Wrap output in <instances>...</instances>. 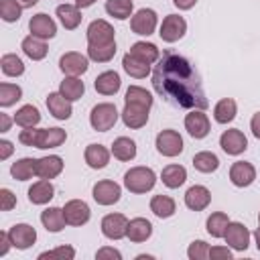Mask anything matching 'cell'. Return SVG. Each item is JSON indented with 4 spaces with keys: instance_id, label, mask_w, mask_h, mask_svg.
Segmentation results:
<instances>
[{
    "instance_id": "ffe728a7",
    "label": "cell",
    "mask_w": 260,
    "mask_h": 260,
    "mask_svg": "<svg viewBox=\"0 0 260 260\" xmlns=\"http://www.w3.org/2000/svg\"><path fill=\"white\" fill-rule=\"evenodd\" d=\"M47 108H49V112H51L57 120H67V118H71V114H73L71 102H69L61 91H53V93L47 95Z\"/></svg>"
},
{
    "instance_id": "f1b7e54d",
    "label": "cell",
    "mask_w": 260,
    "mask_h": 260,
    "mask_svg": "<svg viewBox=\"0 0 260 260\" xmlns=\"http://www.w3.org/2000/svg\"><path fill=\"white\" fill-rule=\"evenodd\" d=\"M22 51H24V55L28 59L41 61V59L47 57V43H45V39H39L35 35H28V37L22 39Z\"/></svg>"
},
{
    "instance_id": "7402d4cb",
    "label": "cell",
    "mask_w": 260,
    "mask_h": 260,
    "mask_svg": "<svg viewBox=\"0 0 260 260\" xmlns=\"http://www.w3.org/2000/svg\"><path fill=\"white\" fill-rule=\"evenodd\" d=\"M63 171V158L57 154H49L43 158H37V177L39 179H55Z\"/></svg>"
},
{
    "instance_id": "7dc6e473",
    "label": "cell",
    "mask_w": 260,
    "mask_h": 260,
    "mask_svg": "<svg viewBox=\"0 0 260 260\" xmlns=\"http://www.w3.org/2000/svg\"><path fill=\"white\" fill-rule=\"evenodd\" d=\"M47 258H63V260H73L75 258V250L71 246H57L55 250L43 252L39 254V260H47Z\"/></svg>"
},
{
    "instance_id": "f907efd6",
    "label": "cell",
    "mask_w": 260,
    "mask_h": 260,
    "mask_svg": "<svg viewBox=\"0 0 260 260\" xmlns=\"http://www.w3.org/2000/svg\"><path fill=\"white\" fill-rule=\"evenodd\" d=\"M95 258L98 260H104V258H110V260H122V254L118 252V250H114V248H100L98 252H95Z\"/></svg>"
},
{
    "instance_id": "680465c9",
    "label": "cell",
    "mask_w": 260,
    "mask_h": 260,
    "mask_svg": "<svg viewBox=\"0 0 260 260\" xmlns=\"http://www.w3.org/2000/svg\"><path fill=\"white\" fill-rule=\"evenodd\" d=\"M95 0H75V6L77 8H87V6H91Z\"/></svg>"
},
{
    "instance_id": "60d3db41",
    "label": "cell",
    "mask_w": 260,
    "mask_h": 260,
    "mask_svg": "<svg viewBox=\"0 0 260 260\" xmlns=\"http://www.w3.org/2000/svg\"><path fill=\"white\" fill-rule=\"evenodd\" d=\"M132 0H108L106 2V12L118 20H126L132 16Z\"/></svg>"
},
{
    "instance_id": "ab89813d",
    "label": "cell",
    "mask_w": 260,
    "mask_h": 260,
    "mask_svg": "<svg viewBox=\"0 0 260 260\" xmlns=\"http://www.w3.org/2000/svg\"><path fill=\"white\" fill-rule=\"evenodd\" d=\"M193 167L199 173H213L219 167V158L213 152H209V150H201V152H197L193 156Z\"/></svg>"
},
{
    "instance_id": "30bf717a",
    "label": "cell",
    "mask_w": 260,
    "mask_h": 260,
    "mask_svg": "<svg viewBox=\"0 0 260 260\" xmlns=\"http://www.w3.org/2000/svg\"><path fill=\"white\" fill-rule=\"evenodd\" d=\"M91 193H93L95 203H100V205H114V203L120 201L122 189H120L118 183L104 179V181H98V183L93 185V191H91Z\"/></svg>"
},
{
    "instance_id": "8d00e7d4",
    "label": "cell",
    "mask_w": 260,
    "mask_h": 260,
    "mask_svg": "<svg viewBox=\"0 0 260 260\" xmlns=\"http://www.w3.org/2000/svg\"><path fill=\"white\" fill-rule=\"evenodd\" d=\"M14 124H18L20 128H32V126H37L39 122H41V114H39V110L32 106V104H26V106H22L16 114H14Z\"/></svg>"
},
{
    "instance_id": "6f0895ef",
    "label": "cell",
    "mask_w": 260,
    "mask_h": 260,
    "mask_svg": "<svg viewBox=\"0 0 260 260\" xmlns=\"http://www.w3.org/2000/svg\"><path fill=\"white\" fill-rule=\"evenodd\" d=\"M12 122H14V120H10L8 114H0V132H8Z\"/></svg>"
},
{
    "instance_id": "4dcf8cb0",
    "label": "cell",
    "mask_w": 260,
    "mask_h": 260,
    "mask_svg": "<svg viewBox=\"0 0 260 260\" xmlns=\"http://www.w3.org/2000/svg\"><path fill=\"white\" fill-rule=\"evenodd\" d=\"M130 53H132L136 59H140V61H144V63H148V65L156 63L158 57H160L156 45L146 43V41H138V43H134V45L130 47Z\"/></svg>"
},
{
    "instance_id": "52a82bcc",
    "label": "cell",
    "mask_w": 260,
    "mask_h": 260,
    "mask_svg": "<svg viewBox=\"0 0 260 260\" xmlns=\"http://www.w3.org/2000/svg\"><path fill=\"white\" fill-rule=\"evenodd\" d=\"M187 32V22H185V18L183 16H179V14H169V16H165L162 18V24H160V39L165 41V43H175V41H179L183 35Z\"/></svg>"
},
{
    "instance_id": "1f68e13d",
    "label": "cell",
    "mask_w": 260,
    "mask_h": 260,
    "mask_svg": "<svg viewBox=\"0 0 260 260\" xmlns=\"http://www.w3.org/2000/svg\"><path fill=\"white\" fill-rule=\"evenodd\" d=\"M122 67H124V71H126L130 77H136V79H142V77H146V75L150 73V65L144 63V61H140V59H136L130 51L124 55Z\"/></svg>"
},
{
    "instance_id": "681fc988",
    "label": "cell",
    "mask_w": 260,
    "mask_h": 260,
    "mask_svg": "<svg viewBox=\"0 0 260 260\" xmlns=\"http://www.w3.org/2000/svg\"><path fill=\"white\" fill-rule=\"evenodd\" d=\"M16 205V197L10 189H0V209L2 211H10Z\"/></svg>"
},
{
    "instance_id": "8992f818",
    "label": "cell",
    "mask_w": 260,
    "mask_h": 260,
    "mask_svg": "<svg viewBox=\"0 0 260 260\" xmlns=\"http://www.w3.org/2000/svg\"><path fill=\"white\" fill-rule=\"evenodd\" d=\"M156 22H158V18H156V12H154L152 8H140V10L130 18V28H132V32H136V35L148 37V35L154 32Z\"/></svg>"
},
{
    "instance_id": "484cf974",
    "label": "cell",
    "mask_w": 260,
    "mask_h": 260,
    "mask_svg": "<svg viewBox=\"0 0 260 260\" xmlns=\"http://www.w3.org/2000/svg\"><path fill=\"white\" fill-rule=\"evenodd\" d=\"M83 158L87 162V167L91 169H104L110 162V150L102 144H89L83 152Z\"/></svg>"
},
{
    "instance_id": "7bdbcfd3",
    "label": "cell",
    "mask_w": 260,
    "mask_h": 260,
    "mask_svg": "<svg viewBox=\"0 0 260 260\" xmlns=\"http://www.w3.org/2000/svg\"><path fill=\"white\" fill-rule=\"evenodd\" d=\"M126 104H136V106H144V108H150L152 106V95L150 91H146L144 87L140 85H130L126 89Z\"/></svg>"
},
{
    "instance_id": "f546056e",
    "label": "cell",
    "mask_w": 260,
    "mask_h": 260,
    "mask_svg": "<svg viewBox=\"0 0 260 260\" xmlns=\"http://www.w3.org/2000/svg\"><path fill=\"white\" fill-rule=\"evenodd\" d=\"M160 179L169 189H177L187 181V171L181 165H167L160 173Z\"/></svg>"
},
{
    "instance_id": "91938a15",
    "label": "cell",
    "mask_w": 260,
    "mask_h": 260,
    "mask_svg": "<svg viewBox=\"0 0 260 260\" xmlns=\"http://www.w3.org/2000/svg\"><path fill=\"white\" fill-rule=\"evenodd\" d=\"M16 2H18L22 8H32V6H35L39 0H16Z\"/></svg>"
},
{
    "instance_id": "5b68a950",
    "label": "cell",
    "mask_w": 260,
    "mask_h": 260,
    "mask_svg": "<svg viewBox=\"0 0 260 260\" xmlns=\"http://www.w3.org/2000/svg\"><path fill=\"white\" fill-rule=\"evenodd\" d=\"M114 26L108 22V20H91L89 26H87V45L91 47H106V45H114Z\"/></svg>"
},
{
    "instance_id": "c3c4849f",
    "label": "cell",
    "mask_w": 260,
    "mask_h": 260,
    "mask_svg": "<svg viewBox=\"0 0 260 260\" xmlns=\"http://www.w3.org/2000/svg\"><path fill=\"white\" fill-rule=\"evenodd\" d=\"M187 256L191 260H205V258H209V246L203 240H195V242H191Z\"/></svg>"
},
{
    "instance_id": "277c9868",
    "label": "cell",
    "mask_w": 260,
    "mask_h": 260,
    "mask_svg": "<svg viewBox=\"0 0 260 260\" xmlns=\"http://www.w3.org/2000/svg\"><path fill=\"white\" fill-rule=\"evenodd\" d=\"M118 116H120V114H118L116 106L110 104V102H104V104L93 106V110H91V114H89V124H91V128L98 130V132H108V130L118 122Z\"/></svg>"
},
{
    "instance_id": "603a6c76",
    "label": "cell",
    "mask_w": 260,
    "mask_h": 260,
    "mask_svg": "<svg viewBox=\"0 0 260 260\" xmlns=\"http://www.w3.org/2000/svg\"><path fill=\"white\" fill-rule=\"evenodd\" d=\"M150 236H152V223H150L148 219H144V217H134V219L128 221L126 238H128L130 242L140 244V242H146Z\"/></svg>"
},
{
    "instance_id": "f6af8a7d",
    "label": "cell",
    "mask_w": 260,
    "mask_h": 260,
    "mask_svg": "<svg viewBox=\"0 0 260 260\" xmlns=\"http://www.w3.org/2000/svg\"><path fill=\"white\" fill-rule=\"evenodd\" d=\"M22 14V6L16 0H0V16L4 22H16Z\"/></svg>"
},
{
    "instance_id": "d6a6232c",
    "label": "cell",
    "mask_w": 260,
    "mask_h": 260,
    "mask_svg": "<svg viewBox=\"0 0 260 260\" xmlns=\"http://www.w3.org/2000/svg\"><path fill=\"white\" fill-rule=\"evenodd\" d=\"M236 114H238V106H236V102H234L232 98H223V100H219V102L213 106V118H215V122H219V124L232 122V120L236 118Z\"/></svg>"
},
{
    "instance_id": "cb8c5ba5",
    "label": "cell",
    "mask_w": 260,
    "mask_h": 260,
    "mask_svg": "<svg viewBox=\"0 0 260 260\" xmlns=\"http://www.w3.org/2000/svg\"><path fill=\"white\" fill-rule=\"evenodd\" d=\"M120 85H122V79H120V75L116 71H104L93 81L95 91L102 93V95H114V93H118Z\"/></svg>"
},
{
    "instance_id": "94428289",
    "label": "cell",
    "mask_w": 260,
    "mask_h": 260,
    "mask_svg": "<svg viewBox=\"0 0 260 260\" xmlns=\"http://www.w3.org/2000/svg\"><path fill=\"white\" fill-rule=\"evenodd\" d=\"M254 240H256V248H258V252H260V228L254 232Z\"/></svg>"
},
{
    "instance_id": "9f6ffc18",
    "label": "cell",
    "mask_w": 260,
    "mask_h": 260,
    "mask_svg": "<svg viewBox=\"0 0 260 260\" xmlns=\"http://www.w3.org/2000/svg\"><path fill=\"white\" fill-rule=\"evenodd\" d=\"M195 2H197V0H173V4H175L179 10H189V8L195 6Z\"/></svg>"
},
{
    "instance_id": "83f0119b",
    "label": "cell",
    "mask_w": 260,
    "mask_h": 260,
    "mask_svg": "<svg viewBox=\"0 0 260 260\" xmlns=\"http://www.w3.org/2000/svg\"><path fill=\"white\" fill-rule=\"evenodd\" d=\"M57 16H59L61 24L67 30H73L81 24V8H77L75 4H59L57 6Z\"/></svg>"
},
{
    "instance_id": "4316f807",
    "label": "cell",
    "mask_w": 260,
    "mask_h": 260,
    "mask_svg": "<svg viewBox=\"0 0 260 260\" xmlns=\"http://www.w3.org/2000/svg\"><path fill=\"white\" fill-rule=\"evenodd\" d=\"M41 221H43L45 230L51 232V234L61 232V230L65 228V223H67V221H65V213H63L61 207H47V209L41 213Z\"/></svg>"
},
{
    "instance_id": "7a4b0ae2",
    "label": "cell",
    "mask_w": 260,
    "mask_h": 260,
    "mask_svg": "<svg viewBox=\"0 0 260 260\" xmlns=\"http://www.w3.org/2000/svg\"><path fill=\"white\" fill-rule=\"evenodd\" d=\"M18 140L35 148H57L67 140L65 130L61 128H24L18 134Z\"/></svg>"
},
{
    "instance_id": "7c38bea8",
    "label": "cell",
    "mask_w": 260,
    "mask_h": 260,
    "mask_svg": "<svg viewBox=\"0 0 260 260\" xmlns=\"http://www.w3.org/2000/svg\"><path fill=\"white\" fill-rule=\"evenodd\" d=\"M87 67H89V57H85V55H81V53H75V51L65 53V55L59 59V69H61L65 75L77 77V75L85 73Z\"/></svg>"
},
{
    "instance_id": "e0dca14e",
    "label": "cell",
    "mask_w": 260,
    "mask_h": 260,
    "mask_svg": "<svg viewBox=\"0 0 260 260\" xmlns=\"http://www.w3.org/2000/svg\"><path fill=\"white\" fill-rule=\"evenodd\" d=\"M8 234H10L12 246L18 248V250H26L37 242V232L28 223H16V225H12L8 230Z\"/></svg>"
},
{
    "instance_id": "836d02e7",
    "label": "cell",
    "mask_w": 260,
    "mask_h": 260,
    "mask_svg": "<svg viewBox=\"0 0 260 260\" xmlns=\"http://www.w3.org/2000/svg\"><path fill=\"white\" fill-rule=\"evenodd\" d=\"M150 211H152L156 217H160V219L171 217V215L177 211L175 199L169 197V195H154V197L150 199Z\"/></svg>"
},
{
    "instance_id": "74e56055",
    "label": "cell",
    "mask_w": 260,
    "mask_h": 260,
    "mask_svg": "<svg viewBox=\"0 0 260 260\" xmlns=\"http://www.w3.org/2000/svg\"><path fill=\"white\" fill-rule=\"evenodd\" d=\"M112 154L118 160H132L136 156V142L130 140V138H126V136H120L112 144Z\"/></svg>"
},
{
    "instance_id": "6125c7cd",
    "label": "cell",
    "mask_w": 260,
    "mask_h": 260,
    "mask_svg": "<svg viewBox=\"0 0 260 260\" xmlns=\"http://www.w3.org/2000/svg\"><path fill=\"white\" fill-rule=\"evenodd\" d=\"M258 225H260V213H258Z\"/></svg>"
},
{
    "instance_id": "f5cc1de1",
    "label": "cell",
    "mask_w": 260,
    "mask_h": 260,
    "mask_svg": "<svg viewBox=\"0 0 260 260\" xmlns=\"http://www.w3.org/2000/svg\"><path fill=\"white\" fill-rule=\"evenodd\" d=\"M12 246V240H10V234L8 232H0V256H6L8 250Z\"/></svg>"
},
{
    "instance_id": "5bb4252c",
    "label": "cell",
    "mask_w": 260,
    "mask_h": 260,
    "mask_svg": "<svg viewBox=\"0 0 260 260\" xmlns=\"http://www.w3.org/2000/svg\"><path fill=\"white\" fill-rule=\"evenodd\" d=\"M185 128L193 138H205L209 134V118L203 110H191L185 116Z\"/></svg>"
},
{
    "instance_id": "db71d44e",
    "label": "cell",
    "mask_w": 260,
    "mask_h": 260,
    "mask_svg": "<svg viewBox=\"0 0 260 260\" xmlns=\"http://www.w3.org/2000/svg\"><path fill=\"white\" fill-rule=\"evenodd\" d=\"M12 150H14V146L10 140H0V160H6L12 154Z\"/></svg>"
},
{
    "instance_id": "11a10c76",
    "label": "cell",
    "mask_w": 260,
    "mask_h": 260,
    "mask_svg": "<svg viewBox=\"0 0 260 260\" xmlns=\"http://www.w3.org/2000/svg\"><path fill=\"white\" fill-rule=\"evenodd\" d=\"M250 130H252V134L260 140V112L252 116V120H250Z\"/></svg>"
},
{
    "instance_id": "816d5d0a",
    "label": "cell",
    "mask_w": 260,
    "mask_h": 260,
    "mask_svg": "<svg viewBox=\"0 0 260 260\" xmlns=\"http://www.w3.org/2000/svg\"><path fill=\"white\" fill-rule=\"evenodd\" d=\"M209 258H221V260H232V252L225 246H213L209 248Z\"/></svg>"
},
{
    "instance_id": "9c48e42d",
    "label": "cell",
    "mask_w": 260,
    "mask_h": 260,
    "mask_svg": "<svg viewBox=\"0 0 260 260\" xmlns=\"http://www.w3.org/2000/svg\"><path fill=\"white\" fill-rule=\"evenodd\" d=\"M223 240L230 248L238 250V252H244L248 246H250V232L244 223L240 221H230L228 223V230L223 234Z\"/></svg>"
},
{
    "instance_id": "d4e9b609",
    "label": "cell",
    "mask_w": 260,
    "mask_h": 260,
    "mask_svg": "<svg viewBox=\"0 0 260 260\" xmlns=\"http://www.w3.org/2000/svg\"><path fill=\"white\" fill-rule=\"evenodd\" d=\"M55 195V189L51 185L49 179H41L37 183H32V187L28 189V201L35 203V205H45L53 199Z\"/></svg>"
},
{
    "instance_id": "b9f144b4",
    "label": "cell",
    "mask_w": 260,
    "mask_h": 260,
    "mask_svg": "<svg viewBox=\"0 0 260 260\" xmlns=\"http://www.w3.org/2000/svg\"><path fill=\"white\" fill-rule=\"evenodd\" d=\"M228 223H230V217L223 211H215L207 217V234L213 236V238H223V234L228 230Z\"/></svg>"
},
{
    "instance_id": "bcb514c9",
    "label": "cell",
    "mask_w": 260,
    "mask_h": 260,
    "mask_svg": "<svg viewBox=\"0 0 260 260\" xmlns=\"http://www.w3.org/2000/svg\"><path fill=\"white\" fill-rule=\"evenodd\" d=\"M116 55V43L114 45H106V47H91L87 45V57L95 63H108L112 57Z\"/></svg>"
},
{
    "instance_id": "4fadbf2b",
    "label": "cell",
    "mask_w": 260,
    "mask_h": 260,
    "mask_svg": "<svg viewBox=\"0 0 260 260\" xmlns=\"http://www.w3.org/2000/svg\"><path fill=\"white\" fill-rule=\"evenodd\" d=\"M128 230V219L122 213H108L102 219V234L110 240H122Z\"/></svg>"
},
{
    "instance_id": "ba28073f",
    "label": "cell",
    "mask_w": 260,
    "mask_h": 260,
    "mask_svg": "<svg viewBox=\"0 0 260 260\" xmlns=\"http://www.w3.org/2000/svg\"><path fill=\"white\" fill-rule=\"evenodd\" d=\"M156 150L162 156H177L183 152V138L177 130H162L156 136Z\"/></svg>"
},
{
    "instance_id": "8fae6325",
    "label": "cell",
    "mask_w": 260,
    "mask_h": 260,
    "mask_svg": "<svg viewBox=\"0 0 260 260\" xmlns=\"http://www.w3.org/2000/svg\"><path fill=\"white\" fill-rule=\"evenodd\" d=\"M63 213H65V221L69 225H83L89 221V205L83 201V199H71L65 203L63 207Z\"/></svg>"
},
{
    "instance_id": "f35d334b",
    "label": "cell",
    "mask_w": 260,
    "mask_h": 260,
    "mask_svg": "<svg viewBox=\"0 0 260 260\" xmlns=\"http://www.w3.org/2000/svg\"><path fill=\"white\" fill-rule=\"evenodd\" d=\"M0 67H2V73L8 75V77H18V75L24 73V63H22V59H20L18 55H14V53L2 55Z\"/></svg>"
},
{
    "instance_id": "9a60e30c",
    "label": "cell",
    "mask_w": 260,
    "mask_h": 260,
    "mask_svg": "<svg viewBox=\"0 0 260 260\" xmlns=\"http://www.w3.org/2000/svg\"><path fill=\"white\" fill-rule=\"evenodd\" d=\"M219 146L223 148V152L228 154H242L246 148H248V140L244 136L242 130L238 128H232V130H225L221 136H219Z\"/></svg>"
},
{
    "instance_id": "d6986e66",
    "label": "cell",
    "mask_w": 260,
    "mask_h": 260,
    "mask_svg": "<svg viewBox=\"0 0 260 260\" xmlns=\"http://www.w3.org/2000/svg\"><path fill=\"white\" fill-rule=\"evenodd\" d=\"M209 203H211V193H209L207 187L193 185V187L187 189V193H185V205L191 211H203Z\"/></svg>"
},
{
    "instance_id": "ee69618b",
    "label": "cell",
    "mask_w": 260,
    "mask_h": 260,
    "mask_svg": "<svg viewBox=\"0 0 260 260\" xmlns=\"http://www.w3.org/2000/svg\"><path fill=\"white\" fill-rule=\"evenodd\" d=\"M22 98V89L16 83H0V106L8 108L12 104H16Z\"/></svg>"
},
{
    "instance_id": "e575fe53",
    "label": "cell",
    "mask_w": 260,
    "mask_h": 260,
    "mask_svg": "<svg viewBox=\"0 0 260 260\" xmlns=\"http://www.w3.org/2000/svg\"><path fill=\"white\" fill-rule=\"evenodd\" d=\"M59 91L69 100V102H75V100H81L83 91H85V85L79 77H73V75H67L61 85H59Z\"/></svg>"
},
{
    "instance_id": "ac0fdd59",
    "label": "cell",
    "mask_w": 260,
    "mask_h": 260,
    "mask_svg": "<svg viewBox=\"0 0 260 260\" xmlns=\"http://www.w3.org/2000/svg\"><path fill=\"white\" fill-rule=\"evenodd\" d=\"M256 179V169L254 165L246 162V160H238L230 167V181L236 185V187H248L252 185Z\"/></svg>"
},
{
    "instance_id": "6da1fadb",
    "label": "cell",
    "mask_w": 260,
    "mask_h": 260,
    "mask_svg": "<svg viewBox=\"0 0 260 260\" xmlns=\"http://www.w3.org/2000/svg\"><path fill=\"white\" fill-rule=\"evenodd\" d=\"M152 85L158 95L175 108L205 110L209 106L201 79L193 65L173 51H165L152 73Z\"/></svg>"
},
{
    "instance_id": "44dd1931",
    "label": "cell",
    "mask_w": 260,
    "mask_h": 260,
    "mask_svg": "<svg viewBox=\"0 0 260 260\" xmlns=\"http://www.w3.org/2000/svg\"><path fill=\"white\" fill-rule=\"evenodd\" d=\"M148 110L150 108H144V106H136V104H126L124 110H122V122L128 126V128H142L146 122H148Z\"/></svg>"
},
{
    "instance_id": "d590c367",
    "label": "cell",
    "mask_w": 260,
    "mask_h": 260,
    "mask_svg": "<svg viewBox=\"0 0 260 260\" xmlns=\"http://www.w3.org/2000/svg\"><path fill=\"white\" fill-rule=\"evenodd\" d=\"M10 175L16 181H28V179H32V175H37V158H20V160L12 162Z\"/></svg>"
},
{
    "instance_id": "3957f363",
    "label": "cell",
    "mask_w": 260,
    "mask_h": 260,
    "mask_svg": "<svg viewBox=\"0 0 260 260\" xmlns=\"http://www.w3.org/2000/svg\"><path fill=\"white\" fill-rule=\"evenodd\" d=\"M154 183H156V175L148 167H132L124 175V187L130 193H138V195L146 193L154 187Z\"/></svg>"
},
{
    "instance_id": "2e32d148",
    "label": "cell",
    "mask_w": 260,
    "mask_h": 260,
    "mask_svg": "<svg viewBox=\"0 0 260 260\" xmlns=\"http://www.w3.org/2000/svg\"><path fill=\"white\" fill-rule=\"evenodd\" d=\"M28 30H30V35H35L39 39H53L57 32V24L49 14L39 12L28 20Z\"/></svg>"
}]
</instances>
